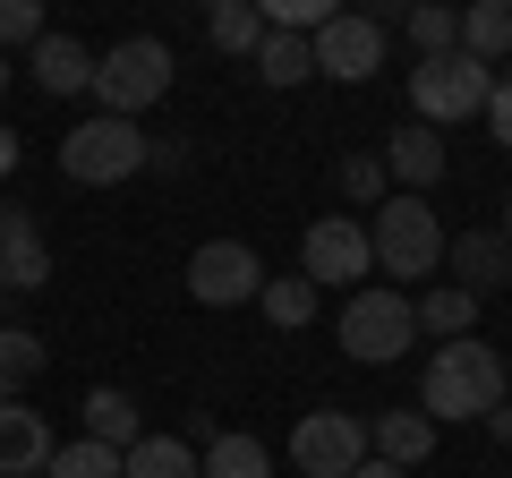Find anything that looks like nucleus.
<instances>
[{
	"label": "nucleus",
	"mask_w": 512,
	"mask_h": 478,
	"mask_svg": "<svg viewBox=\"0 0 512 478\" xmlns=\"http://www.w3.org/2000/svg\"><path fill=\"white\" fill-rule=\"evenodd\" d=\"M504 402V359H495V342H478V333H453V342H436V359H427L419 376V410L427 419H487V410Z\"/></svg>",
	"instance_id": "1"
},
{
	"label": "nucleus",
	"mask_w": 512,
	"mask_h": 478,
	"mask_svg": "<svg viewBox=\"0 0 512 478\" xmlns=\"http://www.w3.org/2000/svg\"><path fill=\"white\" fill-rule=\"evenodd\" d=\"M367 248H376V274L393 282V291L444 274V222H436V205L410 197V188H393V197L376 205V222H367Z\"/></svg>",
	"instance_id": "2"
},
{
	"label": "nucleus",
	"mask_w": 512,
	"mask_h": 478,
	"mask_svg": "<svg viewBox=\"0 0 512 478\" xmlns=\"http://www.w3.org/2000/svg\"><path fill=\"white\" fill-rule=\"evenodd\" d=\"M171 43H154V35H128V43H111V52H94V111H111V120H137V111H154L171 94Z\"/></svg>",
	"instance_id": "3"
},
{
	"label": "nucleus",
	"mask_w": 512,
	"mask_h": 478,
	"mask_svg": "<svg viewBox=\"0 0 512 478\" xmlns=\"http://www.w3.org/2000/svg\"><path fill=\"white\" fill-rule=\"evenodd\" d=\"M146 163H154L146 129H137V120H111V111H86V120L60 137V171H69L77 188H120V180H137Z\"/></svg>",
	"instance_id": "4"
},
{
	"label": "nucleus",
	"mask_w": 512,
	"mask_h": 478,
	"mask_svg": "<svg viewBox=\"0 0 512 478\" xmlns=\"http://www.w3.org/2000/svg\"><path fill=\"white\" fill-rule=\"evenodd\" d=\"M487 94H495V69H487L478 52H461V43L410 69V111H419L427 129H453V120H478V111H487Z\"/></svg>",
	"instance_id": "5"
},
{
	"label": "nucleus",
	"mask_w": 512,
	"mask_h": 478,
	"mask_svg": "<svg viewBox=\"0 0 512 478\" xmlns=\"http://www.w3.org/2000/svg\"><path fill=\"white\" fill-rule=\"evenodd\" d=\"M410 342H419L410 291H393V282H359V291H350V308H342V350L359 359V368H393Z\"/></svg>",
	"instance_id": "6"
},
{
	"label": "nucleus",
	"mask_w": 512,
	"mask_h": 478,
	"mask_svg": "<svg viewBox=\"0 0 512 478\" xmlns=\"http://www.w3.org/2000/svg\"><path fill=\"white\" fill-rule=\"evenodd\" d=\"M299 274L316 291H359V274H376V248H367L359 214H316L308 239H299Z\"/></svg>",
	"instance_id": "7"
},
{
	"label": "nucleus",
	"mask_w": 512,
	"mask_h": 478,
	"mask_svg": "<svg viewBox=\"0 0 512 478\" xmlns=\"http://www.w3.org/2000/svg\"><path fill=\"white\" fill-rule=\"evenodd\" d=\"M367 461V419L359 410H308L291 427V470L299 478H350Z\"/></svg>",
	"instance_id": "8"
},
{
	"label": "nucleus",
	"mask_w": 512,
	"mask_h": 478,
	"mask_svg": "<svg viewBox=\"0 0 512 478\" xmlns=\"http://www.w3.org/2000/svg\"><path fill=\"white\" fill-rule=\"evenodd\" d=\"M256 291H265V265H256L248 239H205L188 257V299L197 308H248Z\"/></svg>",
	"instance_id": "9"
},
{
	"label": "nucleus",
	"mask_w": 512,
	"mask_h": 478,
	"mask_svg": "<svg viewBox=\"0 0 512 478\" xmlns=\"http://www.w3.org/2000/svg\"><path fill=\"white\" fill-rule=\"evenodd\" d=\"M316 52V77H342V86H367V77L384 69V26L367 18V9H342V18H325L308 35Z\"/></svg>",
	"instance_id": "10"
},
{
	"label": "nucleus",
	"mask_w": 512,
	"mask_h": 478,
	"mask_svg": "<svg viewBox=\"0 0 512 478\" xmlns=\"http://www.w3.org/2000/svg\"><path fill=\"white\" fill-rule=\"evenodd\" d=\"M52 282V248H43V222L26 205H0V291H43Z\"/></svg>",
	"instance_id": "11"
},
{
	"label": "nucleus",
	"mask_w": 512,
	"mask_h": 478,
	"mask_svg": "<svg viewBox=\"0 0 512 478\" xmlns=\"http://www.w3.org/2000/svg\"><path fill=\"white\" fill-rule=\"evenodd\" d=\"M444 274H453L470 299H487L495 282H512V239H504V231H461V239H444Z\"/></svg>",
	"instance_id": "12"
},
{
	"label": "nucleus",
	"mask_w": 512,
	"mask_h": 478,
	"mask_svg": "<svg viewBox=\"0 0 512 478\" xmlns=\"http://www.w3.org/2000/svg\"><path fill=\"white\" fill-rule=\"evenodd\" d=\"M384 171H393V180H402L410 197H427V188H436L453 163H444V137L427 129V120H410V129H393V137H384Z\"/></svg>",
	"instance_id": "13"
},
{
	"label": "nucleus",
	"mask_w": 512,
	"mask_h": 478,
	"mask_svg": "<svg viewBox=\"0 0 512 478\" xmlns=\"http://www.w3.org/2000/svg\"><path fill=\"white\" fill-rule=\"evenodd\" d=\"M26 69H35L43 94H86V86H94V52H86L77 35H52V26L26 43Z\"/></svg>",
	"instance_id": "14"
},
{
	"label": "nucleus",
	"mask_w": 512,
	"mask_h": 478,
	"mask_svg": "<svg viewBox=\"0 0 512 478\" xmlns=\"http://www.w3.org/2000/svg\"><path fill=\"white\" fill-rule=\"evenodd\" d=\"M367 453L393 461V470H419L436 453V419L427 410H384V419H367Z\"/></svg>",
	"instance_id": "15"
},
{
	"label": "nucleus",
	"mask_w": 512,
	"mask_h": 478,
	"mask_svg": "<svg viewBox=\"0 0 512 478\" xmlns=\"http://www.w3.org/2000/svg\"><path fill=\"white\" fill-rule=\"evenodd\" d=\"M43 461H52V427H43V410L0 402V478H35Z\"/></svg>",
	"instance_id": "16"
},
{
	"label": "nucleus",
	"mask_w": 512,
	"mask_h": 478,
	"mask_svg": "<svg viewBox=\"0 0 512 478\" xmlns=\"http://www.w3.org/2000/svg\"><path fill=\"white\" fill-rule=\"evenodd\" d=\"M248 60H256V77H265V86H282V94L316 77V52H308V35H291V26H265V43H256Z\"/></svg>",
	"instance_id": "17"
},
{
	"label": "nucleus",
	"mask_w": 512,
	"mask_h": 478,
	"mask_svg": "<svg viewBox=\"0 0 512 478\" xmlns=\"http://www.w3.org/2000/svg\"><path fill=\"white\" fill-rule=\"evenodd\" d=\"M453 18H461V52H478L487 69L512 52V0H461Z\"/></svg>",
	"instance_id": "18"
},
{
	"label": "nucleus",
	"mask_w": 512,
	"mask_h": 478,
	"mask_svg": "<svg viewBox=\"0 0 512 478\" xmlns=\"http://www.w3.org/2000/svg\"><path fill=\"white\" fill-rule=\"evenodd\" d=\"M86 436L111 444V453H128V444L146 436V427H137V402H128L120 385H94V393H86Z\"/></svg>",
	"instance_id": "19"
},
{
	"label": "nucleus",
	"mask_w": 512,
	"mask_h": 478,
	"mask_svg": "<svg viewBox=\"0 0 512 478\" xmlns=\"http://www.w3.org/2000/svg\"><path fill=\"white\" fill-rule=\"evenodd\" d=\"M410 316H419V333H444V342H453V333L478 325V299L461 291V282H427V291L410 299Z\"/></svg>",
	"instance_id": "20"
},
{
	"label": "nucleus",
	"mask_w": 512,
	"mask_h": 478,
	"mask_svg": "<svg viewBox=\"0 0 512 478\" xmlns=\"http://www.w3.org/2000/svg\"><path fill=\"white\" fill-rule=\"evenodd\" d=\"M120 478H205V470H197V453L180 436H137L120 453Z\"/></svg>",
	"instance_id": "21"
},
{
	"label": "nucleus",
	"mask_w": 512,
	"mask_h": 478,
	"mask_svg": "<svg viewBox=\"0 0 512 478\" xmlns=\"http://www.w3.org/2000/svg\"><path fill=\"white\" fill-rule=\"evenodd\" d=\"M316 299H325V291H316L308 274H265V291H256V308L274 316L282 333H299V325H316Z\"/></svg>",
	"instance_id": "22"
},
{
	"label": "nucleus",
	"mask_w": 512,
	"mask_h": 478,
	"mask_svg": "<svg viewBox=\"0 0 512 478\" xmlns=\"http://www.w3.org/2000/svg\"><path fill=\"white\" fill-rule=\"evenodd\" d=\"M197 470H205V478H274V453L231 427V436H214V444L197 453Z\"/></svg>",
	"instance_id": "23"
},
{
	"label": "nucleus",
	"mask_w": 512,
	"mask_h": 478,
	"mask_svg": "<svg viewBox=\"0 0 512 478\" xmlns=\"http://www.w3.org/2000/svg\"><path fill=\"white\" fill-rule=\"evenodd\" d=\"M43 376V333L26 325H0V402H18L26 385Z\"/></svg>",
	"instance_id": "24"
},
{
	"label": "nucleus",
	"mask_w": 512,
	"mask_h": 478,
	"mask_svg": "<svg viewBox=\"0 0 512 478\" xmlns=\"http://www.w3.org/2000/svg\"><path fill=\"white\" fill-rule=\"evenodd\" d=\"M205 35H214V52H256L265 18H256V0H222V9H205Z\"/></svg>",
	"instance_id": "25"
},
{
	"label": "nucleus",
	"mask_w": 512,
	"mask_h": 478,
	"mask_svg": "<svg viewBox=\"0 0 512 478\" xmlns=\"http://www.w3.org/2000/svg\"><path fill=\"white\" fill-rule=\"evenodd\" d=\"M43 478H120V453H111V444H94V436H77V444H52Z\"/></svg>",
	"instance_id": "26"
},
{
	"label": "nucleus",
	"mask_w": 512,
	"mask_h": 478,
	"mask_svg": "<svg viewBox=\"0 0 512 478\" xmlns=\"http://www.w3.org/2000/svg\"><path fill=\"white\" fill-rule=\"evenodd\" d=\"M410 43H419V60L453 52V43H461V18L444 9V0H419V9H410Z\"/></svg>",
	"instance_id": "27"
},
{
	"label": "nucleus",
	"mask_w": 512,
	"mask_h": 478,
	"mask_svg": "<svg viewBox=\"0 0 512 478\" xmlns=\"http://www.w3.org/2000/svg\"><path fill=\"white\" fill-rule=\"evenodd\" d=\"M350 0H256V18L265 26H291V35H316L325 18H342Z\"/></svg>",
	"instance_id": "28"
},
{
	"label": "nucleus",
	"mask_w": 512,
	"mask_h": 478,
	"mask_svg": "<svg viewBox=\"0 0 512 478\" xmlns=\"http://www.w3.org/2000/svg\"><path fill=\"white\" fill-rule=\"evenodd\" d=\"M342 197H350V205H384V197H393L384 154H350V163H342Z\"/></svg>",
	"instance_id": "29"
},
{
	"label": "nucleus",
	"mask_w": 512,
	"mask_h": 478,
	"mask_svg": "<svg viewBox=\"0 0 512 478\" xmlns=\"http://www.w3.org/2000/svg\"><path fill=\"white\" fill-rule=\"evenodd\" d=\"M43 35V0H0V52H26Z\"/></svg>",
	"instance_id": "30"
},
{
	"label": "nucleus",
	"mask_w": 512,
	"mask_h": 478,
	"mask_svg": "<svg viewBox=\"0 0 512 478\" xmlns=\"http://www.w3.org/2000/svg\"><path fill=\"white\" fill-rule=\"evenodd\" d=\"M495 129V146H512V77H495V94H487V111H478Z\"/></svg>",
	"instance_id": "31"
},
{
	"label": "nucleus",
	"mask_w": 512,
	"mask_h": 478,
	"mask_svg": "<svg viewBox=\"0 0 512 478\" xmlns=\"http://www.w3.org/2000/svg\"><path fill=\"white\" fill-rule=\"evenodd\" d=\"M478 427H487L495 444H512V402H495V410H487V419H478Z\"/></svg>",
	"instance_id": "32"
},
{
	"label": "nucleus",
	"mask_w": 512,
	"mask_h": 478,
	"mask_svg": "<svg viewBox=\"0 0 512 478\" xmlns=\"http://www.w3.org/2000/svg\"><path fill=\"white\" fill-rule=\"evenodd\" d=\"M18 154H26V146H18V129H9V120H0V180H9V171H18Z\"/></svg>",
	"instance_id": "33"
},
{
	"label": "nucleus",
	"mask_w": 512,
	"mask_h": 478,
	"mask_svg": "<svg viewBox=\"0 0 512 478\" xmlns=\"http://www.w3.org/2000/svg\"><path fill=\"white\" fill-rule=\"evenodd\" d=\"M350 478H410V470H393V461H376V453H367V461H359Z\"/></svg>",
	"instance_id": "34"
},
{
	"label": "nucleus",
	"mask_w": 512,
	"mask_h": 478,
	"mask_svg": "<svg viewBox=\"0 0 512 478\" xmlns=\"http://www.w3.org/2000/svg\"><path fill=\"white\" fill-rule=\"evenodd\" d=\"M393 9H402V18H410V9H419V0H376V9H367V18L384 26V18H393Z\"/></svg>",
	"instance_id": "35"
},
{
	"label": "nucleus",
	"mask_w": 512,
	"mask_h": 478,
	"mask_svg": "<svg viewBox=\"0 0 512 478\" xmlns=\"http://www.w3.org/2000/svg\"><path fill=\"white\" fill-rule=\"evenodd\" d=\"M0 94H9V52H0Z\"/></svg>",
	"instance_id": "36"
},
{
	"label": "nucleus",
	"mask_w": 512,
	"mask_h": 478,
	"mask_svg": "<svg viewBox=\"0 0 512 478\" xmlns=\"http://www.w3.org/2000/svg\"><path fill=\"white\" fill-rule=\"evenodd\" d=\"M504 239H512V197H504Z\"/></svg>",
	"instance_id": "37"
},
{
	"label": "nucleus",
	"mask_w": 512,
	"mask_h": 478,
	"mask_svg": "<svg viewBox=\"0 0 512 478\" xmlns=\"http://www.w3.org/2000/svg\"><path fill=\"white\" fill-rule=\"evenodd\" d=\"M504 402H512V368H504Z\"/></svg>",
	"instance_id": "38"
},
{
	"label": "nucleus",
	"mask_w": 512,
	"mask_h": 478,
	"mask_svg": "<svg viewBox=\"0 0 512 478\" xmlns=\"http://www.w3.org/2000/svg\"><path fill=\"white\" fill-rule=\"evenodd\" d=\"M0 308H9V291H0ZM0 325H9V316H0Z\"/></svg>",
	"instance_id": "39"
},
{
	"label": "nucleus",
	"mask_w": 512,
	"mask_h": 478,
	"mask_svg": "<svg viewBox=\"0 0 512 478\" xmlns=\"http://www.w3.org/2000/svg\"><path fill=\"white\" fill-rule=\"evenodd\" d=\"M197 9H222V0H197Z\"/></svg>",
	"instance_id": "40"
},
{
	"label": "nucleus",
	"mask_w": 512,
	"mask_h": 478,
	"mask_svg": "<svg viewBox=\"0 0 512 478\" xmlns=\"http://www.w3.org/2000/svg\"><path fill=\"white\" fill-rule=\"evenodd\" d=\"M504 291H512V282H504Z\"/></svg>",
	"instance_id": "41"
}]
</instances>
